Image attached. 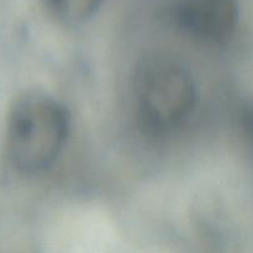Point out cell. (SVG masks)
Returning a JSON list of instances; mask_svg holds the SVG:
<instances>
[{
    "label": "cell",
    "mask_w": 253,
    "mask_h": 253,
    "mask_svg": "<svg viewBox=\"0 0 253 253\" xmlns=\"http://www.w3.org/2000/svg\"><path fill=\"white\" fill-rule=\"evenodd\" d=\"M133 89L136 115L150 133L175 130L189 118L197 101L193 76L167 57L147 59L138 68Z\"/></svg>",
    "instance_id": "7a4b0ae2"
},
{
    "label": "cell",
    "mask_w": 253,
    "mask_h": 253,
    "mask_svg": "<svg viewBox=\"0 0 253 253\" xmlns=\"http://www.w3.org/2000/svg\"><path fill=\"white\" fill-rule=\"evenodd\" d=\"M49 11L66 22L84 21L98 10L101 0H43Z\"/></svg>",
    "instance_id": "277c9868"
},
{
    "label": "cell",
    "mask_w": 253,
    "mask_h": 253,
    "mask_svg": "<svg viewBox=\"0 0 253 253\" xmlns=\"http://www.w3.org/2000/svg\"><path fill=\"white\" fill-rule=\"evenodd\" d=\"M69 133V114L54 96L39 89L12 100L5 123V147L10 163L24 174L51 167Z\"/></svg>",
    "instance_id": "6da1fadb"
},
{
    "label": "cell",
    "mask_w": 253,
    "mask_h": 253,
    "mask_svg": "<svg viewBox=\"0 0 253 253\" xmlns=\"http://www.w3.org/2000/svg\"><path fill=\"white\" fill-rule=\"evenodd\" d=\"M237 14L236 0H179L174 10L185 31L208 41L227 39L236 27Z\"/></svg>",
    "instance_id": "3957f363"
}]
</instances>
